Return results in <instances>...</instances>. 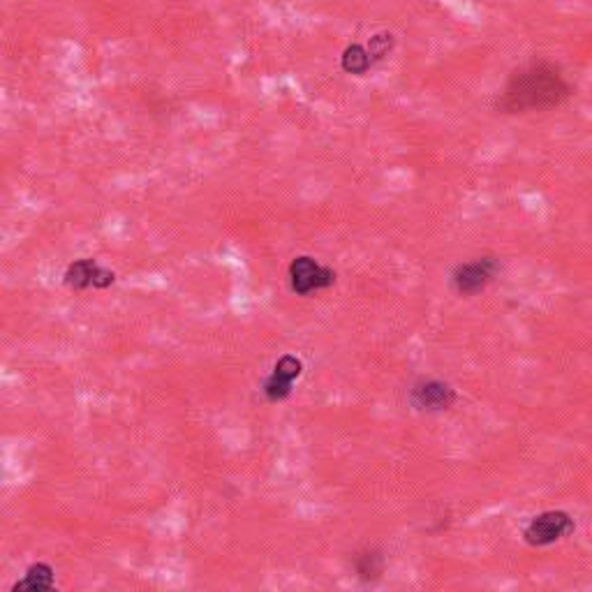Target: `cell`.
Here are the masks:
<instances>
[{
    "mask_svg": "<svg viewBox=\"0 0 592 592\" xmlns=\"http://www.w3.org/2000/svg\"><path fill=\"white\" fill-rule=\"evenodd\" d=\"M567 93L569 88L558 70H553L546 63H535L509 77L505 91L500 95V109L507 114L549 109L560 105L567 98Z\"/></svg>",
    "mask_w": 592,
    "mask_h": 592,
    "instance_id": "1",
    "label": "cell"
},
{
    "mask_svg": "<svg viewBox=\"0 0 592 592\" xmlns=\"http://www.w3.org/2000/svg\"><path fill=\"white\" fill-rule=\"evenodd\" d=\"M287 278H290V287L294 294L308 296L313 292L329 290V287L336 283V271L320 264L315 257L299 255L290 262Z\"/></svg>",
    "mask_w": 592,
    "mask_h": 592,
    "instance_id": "2",
    "label": "cell"
},
{
    "mask_svg": "<svg viewBox=\"0 0 592 592\" xmlns=\"http://www.w3.org/2000/svg\"><path fill=\"white\" fill-rule=\"evenodd\" d=\"M574 532V518L565 512H544L532 518L523 530V539L530 546H551Z\"/></svg>",
    "mask_w": 592,
    "mask_h": 592,
    "instance_id": "3",
    "label": "cell"
},
{
    "mask_svg": "<svg viewBox=\"0 0 592 592\" xmlns=\"http://www.w3.org/2000/svg\"><path fill=\"white\" fill-rule=\"evenodd\" d=\"M63 283L74 292L91 290V287L93 290H107V287L116 283V273L105 269V266L95 262V259L84 257L72 262L68 269H65Z\"/></svg>",
    "mask_w": 592,
    "mask_h": 592,
    "instance_id": "4",
    "label": "cell"
},
{
    "mask_svg": "<svg viewBox=\"0 0 592 592\" xmlns=\"http://www.w3.org/2000/svg\"><path fill=\"white\" fill-rule=\"evenodd\" d=\"M303 373V361L294 354H283L273 366V373L262 384V394L269 403H283L292 396L294 382Z\"/></svg>",
    "mask_w": 592,
    "mask_h": 592,
    "instance_id": "5",
    "label": "cell"
},
{
    "mask_svg": "<svg viewBox=\"0 0 592 592\" xmlns=\"http://www.w3.org/2000/svg\"><path fill=\"white\" fill-rule=\"evenodd\" d=\"M495 273H498V262L493 257H481L475 262L456 266L454 273H451V285H454L458 294L472 296L484 290L495 278Z\"/></svg>",
    "mask_w": 592,
    "mask_h": 592,
    "instance_id": "6",
    "label": "cell"
},
{
    "mask_svg": "<svg viewBox=\"0 0 592 592\" xmlns=\"http://www.w3.org/2000/svg\"><path fill=\"white\" fill-rule=\"evenodd\" d=\"M410 398L417 410L442 412V410H449V407L456 403V391L451 389L447 382L426 380V382L414 384L410 391Z\"/></svg>",
    "mask_w": 592,
    "mask_h": 592,
    "instance_id": "7",
    "label": "cell"
},
{
    "mask_svg": "<svg viewBox=\"0 0 592 592\" xmlns=\"http://www.w3.org/2000/svg\"><path fill=\"white\" fill-rule=\"evenodd\" d=\"M54 586H56L54 567L47 565V562H35V565L26 569L24 579L14 583L12 592H42V590H51Z\"/></svg>",
    "mask_w": 592,
    "mask_h": 592,
    "instance_id": "8",
    "label": "cell"
},
{
    "mask_svg": "<svg viewBox=\"0 0 592 592\" xmlns=\"http://www.w3.org/2000/svg\"><path fill=\"white\" fill-rule=\"evenodd\" d=\"M373 58H370V51L364 44H350L340 56V68H343L347 74H366L370 68H373Z\"/></svg>",
    "mask_w": 592,
    "mask_h": 592,
    "instance_id": "9",
    "label": "cell"
},
{
    "mask_svg": "<svg viewBox=\"0 0 592 592\" xmlns=\"http://www.w3.org/2000/svg\"><path fill=\"white\" fill-rule=\"evenodd\" d=\"M394 44H396V40H394V35H391V33H377V35L370 37L366 47L370 51V58H373V63L382 61V58H387L391 54V49H394Z\"/></svg>",
    "mask_w": 592,
    "mask_h": 592,
    "instance_id": "10",
    "label": "cell"
},
{
    "mask_svg": "<svg viewBox=\"0 0 592 592\" xmlns=\"http://www.w3.org/2000/svg\"><path fill=\"white\" fill-rule=\"evenodd\" d=\"M357 572L361 574V579H370V576H377L382 572V558L377 553L359 555Z\"/></svg>",
    "mask_w": 592,
    "mask_h": 592,
    "instance_id": "11",
    "label": "cell"
}]
</instances>
